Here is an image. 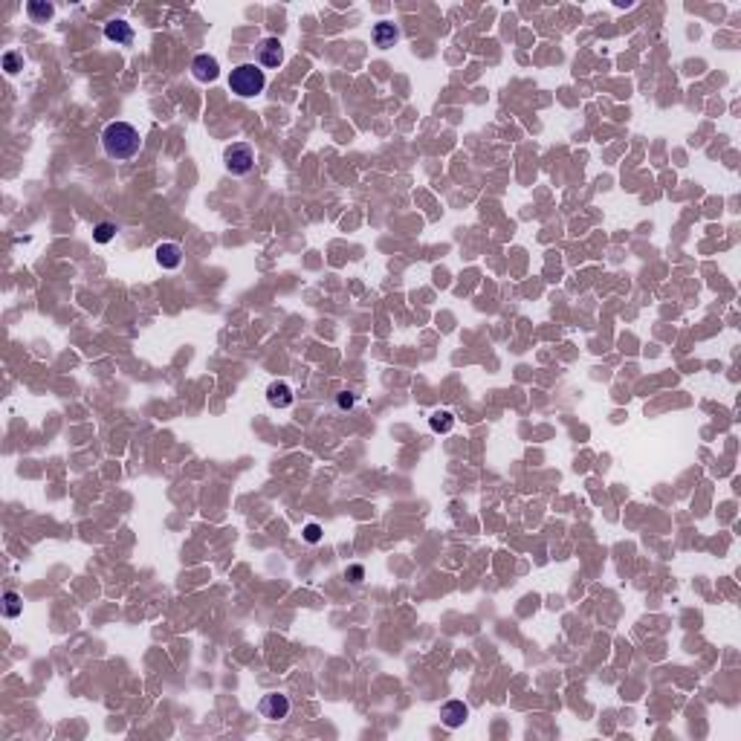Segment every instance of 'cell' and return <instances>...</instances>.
I'll return each instance as SVG.
<instances>
[{
	"mask_svg": "<svg viewBox=\"0 0 741 741\" xmlns=\"http://www.w3.org/2000/svg\"><path fill=\"white\" fill-rule=\"evenodd\" d=\"M102 148L110 159H134L142 151V137L130 122H110L102 130Z\"/></svg>",
	"mask_w": 741,
	"mask_h": 741,
	"instance_id": "cell-1",
	"label": "cell"
},
{
	"mask_svg": "<svg viewBox=\"0 0 741 741\" xmlns=\"http://www.w3.org/2000/svg\"><path fill=\"white\" fill-rule=\"evenodd\" d=\"M267 87V76L258 64H238V67L229 73V90L241 98H252L258 93H263Z\"/></svg>",
	"mask_w": 741,
	"mask_h": 741,
	"instance_id": "cell-2",
	"label": "cell"
},
{
	"mask_svg": "<svg viewBox=\"0 0 741 741\" xmlns=\"http://www.w3.org/2000/svg\"><path fill=\"white\" fill-rule=\"evenodd\" d=\"M223 162H226V171L235 174V177H243L255 168V151L250 142H232L223 151Z\"/></svg>",
	"mask_w": 741,
	"mask_h": 741,
	"instance_id": "cell-3",
	"label": "cell"
},
{
	"mask_svg": "<svg viewBox=\"0 0 741 741\" xmlns=\"http://www.w3.org/2000/svg\"><path fill=\"white\" fill-rule=\"evenodd\" d=\"M255 55H258V67H267V70L281 67L284 64V46H281L278 38H263L258 44V49H255Z\"/></svg>",
	"mask_w": 741,
	"mask_h": 741,
	"instance_id": "cell-4",
	"label": "cell"
},
{
	"mask_svg": "<svg viewBox=\"0 0 741 741\" xmlns=\"http://www.w3.org/2000/svg\"><path fill=\"white\" fill-rule=\"evenodd\" d=\"M258 713L270 721H281L290 715V701H287V695H263L258 704Z\"/></svg>",
	"mask_w": 741,
	"mask_h": 741,
	"instance_id": "cell-5",
	"label": "cell"
},
{
	"mask_svg": "<svg viewBox=\"0 0 741 741\" xmlns=\"http://www.w3.org/2000/svg\"><path fill=\"white\" fill-rule=\"evenodd\" d=\"M469 718V706L464 704V701H446L440 706V721L446 724L449 730H455V727H460V724H464Z\"/></svg>",
	"mask_w": 741,
	"mask_h": 741,
	"instance_id": "cell-6",
	"label": "cell"
},
{
	"mask_svg": "<svg viewBox=\"0 0 741 741\" xmlns=\"http://www.w3.org/2000/svg\"><path fill=\"white\" fill-rule=\"evenodd\" d=\"M191 76L197 78V81H215L218 76H220V67H218V58L215 55H197L194 61H191Z\"/></svg>",
	"mask_w": 741,
	"mask_h": 741,
	"instance_id": "cell-7",
	"label": "cell"
},
{
	"mask_svg": "<svg viewBox=\"0 0 741 741\" xmlns=\"http://www.w3.org/2000/svg\"><path fill=\"white\" fill-rule=\"evenodd\" d=\"M293 400H295V394H293V388H290L284 380L270 383V388H267V403H270L272 408H290Z\"/></svg>",
	"mask_w": 741,
	"mask_h": 741,
	"instance_id": "cell-8",
	"label": "cell"
},
{
	"mask_svg": "<svg viewBox=\"0 0 741 741\" xmlns=\"http://www.w3.org/2000/svg\"><path fill=\"white\" fill-rule=\"evenodd\" d=\"M105 38L116 46H130L134 44V29H130L128 21H110L105 24Z\"/></svg>",
	"mask_w": 741,
	"mask_h": 741,
	"instance_id": "cell-9",
	"label": "cell"
},
{
	"mask_svg": "<svg viewBox=\"0 0 741 741\" xmlns=\"http://www.w3.org/2000/svg\"><path fill=\"white\" fill-rule=\"evenodd\" d=\"M157 263L162 270H177L183 263V250L180 243H159L157 246Z\"/></svg>",
	"mask_w": 741,
	"mask_h": 741,
	"instance_id": "cell-10",
	"label": "cell"
},
{
	"mask_svg": "<svg viewBox=\"0 0 741 741\" xmlns=\"http://www.w3.org/2000/svg\"><path fill=\"white\" fill-rule=\"evenodd\" d=\"M397 38H400V32H397V26H394V24H376L374 26V44L380 46V49L394 46V44H397Z\"/></svg>",
	"mask_w": 741,
	"mask_h": 741,
	"instance_id": "cell-11",
	"label": "cell"
},
{
	"mask_svg": "<svg viewBox=\"0 0 741 741\" xmlns=\"http://www.w3.org/2000/svg\"><path fill=\"white\" fill-rule=\"evenodd\" d=\"M429 426H432V432H437V435H446V432H452V426H455V415L452 411H435V415L429 417Z\"/></svg>",
	"mask_w": 741,
	"mask_h": 741,
	"instance_id": "cell-12",
	"label": "cell"
},
{
	"mask_svg": "<svg viewBox=\"0 0 741 741\" xmlns=\"http://www.w3.org/2000/svg\"><path fill=\"white\" fill-rule=\"evenodd\" d=\"M53 3H38V0H32V3H26V15L35 24H44L46 18H53Z\"/></svg>",
	"mask_w": 741,
	"mask_h": 741,
	"instance_id": "cell-13",
	"label": "cell"
},
{
	"mask_svg": "<svg viewBox=\"0 0 741 741\" xmlns=\"http://www.w3.org/2000/svg\"><path fill=\"white\" fill-rule=\"evenodd\" d=\"M21 608H24L21 594H15V591H6V594H3V614H6L9 620H15V617L21 614Z\"/></svg>",
	"mask_w": 741,
	"mask_h": 741,
	"instance_id": "cell-14",
	"label": "cell"
},
{
	"mask_svg": "<svg viewBox=\"0 0 741 741\" xmlns=\"http://www.w3.org/2000/svg\"><path fill=\"white\" fill-rule=\"evenodd\" d=\"M113 235H116V223H110V220H102V223H98V226L93 229L96 243H110Z\"/></svg>",
	"mask_w": 741,
	"mask_h": 741,
	"instance_id": "cell-15",
	"label": "cell"
},
{
	"mask_svg": "<svg viewBox=\"0 0 741 741\" xmlns=\"http://www.w3.org/2000/svg\"><path fill=\"white\" fill-rule=\"evenodd\" d=\"M21 67H24V58H21L18 53H6V55H3V70H6L9 76H15Z\"/></svg>",
	"mask_w": 741,
	"mask_h": 741,
	"instance_id": "cell-16",
	"label": "cell"
},
{
	"mask_svg": "<svg viewBox=\"0 0 741 741\" xmlns=\"http://www.w3.org/2000/svg\"><path fill=\"white\" fill-rule=\"evenodd\" d=\"M319 539H322V527H319L316 521H310V524L304 527V541H310V545H316Z\"/></svg>",
	"mask_w": 741,
	"mask_h": 741,
	"instance_id": "cell-17",
	"label": "cell"
},
{
	"mask_svg": "<svg viewBox=\"0 0 741 741\" xmlns=\"http://www.w3.org/2000/svg\"><path fill=\"white\" fill-rule=\"evenodd\" d=\"M336 403H339V408H351V406H354V397H351L348 391H342L339 397H336Z\"/></svg>",
	"mask_w": 741,
	"mask_h": 741,
	"instance_id": "cell-18",
	"label": "cell"
},
{
	"mask_svg": "<svg viewBox=\"0 0 741 741\" xmlns=\"http://www.w3.org/2000/svg\"><path fill=\"white\" fill-rule=\"evenodd\" d=\"M362 573H365V570H362L359 565H354V568H348V576H351V582H362Z\"/></svg>",
	"mask_w": 741,
	"mask_h": 741,
	"instance_id": "cell-19",
	"label": "cell"
}]
</instances>
